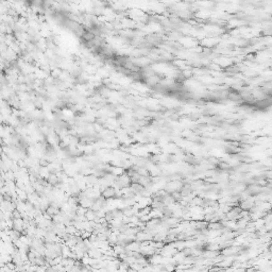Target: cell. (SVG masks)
<instances>
[{
	"mask_svg": "<svg viewBox=\"0 0 272 272\" xmlns=\"http://www.w3.org/2000/svg\"><path fill=\"white\" fill-rule=\"evenodd\" d=\"M116 196V189L112 186H107L104 189L102 190V193H101V197H103L105 200L111 199V198H114Z\"/></svg>",
	"mask_w": 272,
	"mask_h": 272,
	"instance_id": "1",
	"label": "cell"
},
{
	"mask_svg": "<svg viewBox=\"0 0 272 272\" xmlns=\"http://www.w3.org/2000/svg\"><path fill=\"white\" fill-rule=\"evenodd\" d=\"M40 165L43 166V167H48V166L50 165V162L47 160V158H41V162H40Z\"/></svg>",
	"mask_w": 272,
	"mask_h": 272,
	"instance_id": "3",
	"label": "cell"
},
{
	"mask_svg": "<svg viewBox=\"0 0 272 272\" xmlns=\"http://www.w3.org/2000/svg\"><path fill=\"white\" fill-rule=\"evenodd\" d=\"M47 182L49 185L56 186L61 183V180H60V177L56 176V173H49L47 177Z\"/></svg>",
	"mask_w": 272,
	"mask_h": 272,
	"instance_id": "2",
	"label": "cell"
}]
</instances>
